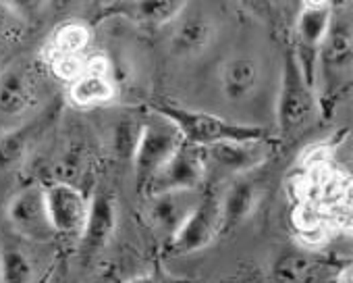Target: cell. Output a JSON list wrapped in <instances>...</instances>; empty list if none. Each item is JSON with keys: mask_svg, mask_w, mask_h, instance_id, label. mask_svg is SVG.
<instances>
[{"mask_svg": "<svg viewBox=\"0 0 353 283\" xmlns=\"http://www.w3.org/2000/svg\"><path fill=\"white\" fill-rule=\"evenodd\" d=\"M150 108L166 117L179 129L183 142L198 148H208L212 144H221V142H264L268 135L264 127L235 123L206 110H194L181 104H172L168 100L152 102Z\"/></svg>", "mask_w": 353, "mask_h": 283, "instance_id": "obj_1", "label": "cell"}, {"mask_svg": "<svg viewBox=\"0 0 353 283\" xmlns=\"http://www.w3.org/2000/svg\"><path fill=\"white\" fill-rule=\"evenodd\" d=\"M183 144V137L166 117L152 110V115L139 125V133L131 153L135 186L139 192L145 190L156 171Z\"/></svg>", "mask_w": 353, "mask_h": 283, "instance_id": "obj_2", "label": "cell"}, {"mask_svg": "<svg viewBox=\"0 0 353 283\" xmlns=\"http://www.w3.org/2000/svg\"><path fill=\"white\" fill-rule=\"evenodd\" d=\"M314 88L305 81L291 50L285 52L281 88L276 98V123L283 135L297 131L307 123L314 110Z\"/></svg>", "mask_w": 353, "mask_h": 283, "instance_id": "obj_3", "label": "cell"}, {"mask_svg": "<svg viewBox=\"0 0 353 283\" xmlns=\"http://www.w3.org/2000/svg\"><path fill=\"white\" fill-rule=\"evenodd\" d=\"M206 177V157L204 148L192 146L188 142L174 150V155L156 171V175L145 186V194L162 192H196Z\"/></svg>", "mask_w": 353, "mask_h": 283, "instance_id": "obj_4", "label": "cell"}, {"mask_svg": "<svg viewBox=\"0 0 353 283\" xmlns=\"http://www.w3.org/2000/svg\"><path fill=\"white\" fill-rule=\"evenodd\" d=\"M221 235L219 198H204L196 204L190 217L168 240L166 252L170 256H188L208 248Z\"/></svg>", "mask_w": 353, "mask_h": 283, "instance_id": "obj_5", "label": "cell"}, {"mask_svg": "<svg viewBox=\"0 0 353 283\" xmlns=\"http://www.w3.org/2000/svg\"><path fill=\"white\" fill-rule=\"evenodd\" d=\"M7 219L13 231L32 242H46L54 235L48 221L44 186L32 184L21 188L7 204Z\"/></svg>", "mask_w": 353, "mask_h": 283, "instance_id": "obj_6", "label": "cell"}, {"mask_svg": "<svg viewBox=\"0 0 353 283\" xmlns=\"http://www.w3.org/2000/svg\"><path fill=\"white\" fill-rule=\"evenodd\" d=\"M44 202L54 233L79 235L90 208V198L79 188L65 182L48 184L44 186Z\"/></svg>", "mask_w": 353, "mask_h": 283, "instance_id": "obj_7", "label": "cell"}, {"mask_svg": "<svg viewBox=\"0 0 353 283\" xmlns=\"http://www.w3.org/2000/svg\"><path fill=\"white\" fill-rule=\"evenodd\" d=\"M117 202L110 192H96L90 198L85 223L79 231V252L85 260L102 254L117 231Z\"/></svg>", "mask_w": 353, "mask_h": 283, "instance_id": "obj_8", "label": "cell"}, {"mask_svg": "<svg viewBox=\"0 0 353 283\" xmlns=\"http://www.w3.org/2000/svg\"><path fill=\"white\" fill-rule=\"evenodd\" d=\"M117 96L110 61L104 55L85 59L83 73L69 84V100L79 108L102 106Z\"/></svg>", "mask_w": 353, "mask_h": 283, "instance_id": "obj_9", "label": "cell"}, {"mask_svg": "<svg viewBox=\"0 0 353 283\" xmlns=\"http://www.w3.org/2000/svg\"><path fill=\"white\" fill-rule=\"evenodd\" d=\"M262 198V186L260 182L250 173L239 175L225 192V196L219 200L221 208V235L227 231H233L241 223H245L254 211L258 208Z\"/></svg>", "mask_w": 353, "mask_h": 283, "instance_id": "obj_10", "label": "cell"}, {"mask_svg": "<svg viewBox=\"0 0 353 283\" xmlns=\"http://www.w3.org/2000/svg\"><path fill=\"white\" fill-rule=\"evenodd\" d=\"M52 119V113H42L30 123H23L0 135V173H11L23 165L36 139L46 131Z\"/></svg>", "mask_w": 353, "mask_h": 283, "instance_id": "obj_11", "label": "cell"}, {"mask_svg": "<svg viewBox=\"0 0 353 283\" xmlns=\"http://www.w3.org/2000/svg\"><path fill=\"white\" fill-rule=\"evenodd\" d=\"M148 219L152 227L168 240L179 225L190 217L200 200H196L194 192H162L148 196Z\"/></svg>", "mask_w": 353, "mask_h": 283, "instance_id": "obj_12", "label": "cell"}, {"mask_svg": "<svg viewBox=\"0 0 353 283\" xmlns=\"http://www.w3.org/2000/svg\"><path fill=\"white\" fill-rule=\"evenodd\" d=\"M264 142H221L204 148V157L225 171L243 175L256 171L268 159V146Z\"/></svg>", "mask_w": 353, "mask_h": 283, "instance_id": "obj_13", "label": "cell"}, {"mask_svg": "<svg viewBox=\"0 0 353 283\" xmlns=\"http://www.w3.org/2000/svg\"><path fill=\"white\" fill-rule=\"evenodd\" d=\"M36 100V84L26 67L13 65L0 73V115L19 117Z\"/></svg>", "mask_w": 353, "mask_h": 283, "instance_id": "obj_14", "label": "cell"}, {"mask_svg": "<svg viewBox=\"0 0 353 283\" xmlns=\"http://www.w3.org/2000/svg\"><path fill=\"white\" fill-rule=\"evenodd\" d=\"M216 38V26L206 15L188 17L181 23H176L170 36V52L179 59H194L200 57L210 48Z\"/></svg>", "mask_w": 353, "mask_h": 283, "instance_id": "obj_15", "label": "cell"}, {"mask_svg": "<svg viewBox=\"0 0 353 283\" xmlns=\"http://www.w3.org/2000/svg\"><path fill=\"white\" fill-rule=\"evenodd\" d=\"M260 81V67L250 57H233L221 67V90L227 100L243 102L256 90Z\"/></svg>", "mask_w": 353, "mask_h": 283, "instance_id": "obj_16", "label": "cell"}, {"mask_svg": "<svg viewBox=\"0 0 353 283\" xmlns=\"http://www.w3.org/2000/svg\"><path fill=\"white\" fill-rule=\"evenodd\" d=\"M326 65L343 69L351 59V23L345 19H330L328 32L320 46V55Z\"/></svg>", "mask_w": 353, "mask_h": 283, "instance_id": "obj_17", "label": "cell"}, {"mask_svg": "<svg viewBox=\"0 0 353 283\" xmlns=\"http://www.w3.org/2000/svg\"><path fill=\"white\" fill-rule=\"evenodd\" d=\"M34 262L15 242L0 244V283H32Z\"/></svg>", "mask_w": 353, "mask_h": 283, "instance_id": "obj_18", "label": "cell"}, {"mask_svg": "<svg viewBox=\"0 0 353 283\" xmlns=\"http://www.w3.org/2000/svg\"><path fill=\"white\" fill-rule=\"evenodd\" d=\"M183 5L185 0H133L121 13L145 26H162L174 19V15L183 9Z\"/></svg>", "mask_w": 353, "mask_h": 283, "instance_id": "obj_19", "label": "cell"}, {"mask_svg": "<svg viewBox=\"0 0 353 283\" xmlns=\"http://www.w3.org/2000/svg\"><path fill=\"white\" fill-rule=\"evenodd\" d=\"M88 44H90V30L79 21H69V23H63L52 34L48 57H54V55L83 57Z\"/></svg>", "mask_w": 353, "mask_h": 283, "instance_id": "obj_20", "label": "cell"}, {"mask_svg": "<svg viewBox=\"0 0 353 283\" xmlns=\"http://www.w3.org/2000/svg\"><path fill=\"white\" fill-rule=\"evenodd\" d=\"M48 65H50V71L54 73L57 79L73 84L83 73L85 59L83 57H71V55H54V57H48Z\"/></svg>", "mask_w": 353, "mask_h": 283, "instance_id": "obj_21", "label": "cell"}, {"mask_svg": "<svg viewBox=\"0 0 353 283\" xmlns=\"http://www.w3.org/2000/svg\"><path fill=\"white\" fill-rule=\"evenodd\" d=\"M310 269H312V264H310L307 256H303V254H287L276 262L274 273L283 281H299L310 273Z\"/></svg>", "mask_w": 353, "mask_h": 283, "instance_id": "obj_22", "label": "cell"}, {"mask_svg": "<svg viewBox=\"0 0 353 283\" xmlns=\"http://www.w3.org/2000/svg\"><path fill=\"white\" fill-rule=\"evenodd\" d=\"M19 21H36L48 7V0H3Z\"/></svg>", "mask_w": 353, "mask_h": 283, "instance_id": "obj_23", "label": "cell"}, {"mask_svg": "<svg viewBox=\"0 0 353 283\" xmlns=\"http://www.w3.org/2000/svg\"><path fill=\"white\" fill-rule=\"evenodd\" d=\"M21 21L9 11V7L0 0V36H9L11 32H15V28L19 26Z\"/></svg>", "mask_w": 353, "mask_h": 283, "instance_id": "obj_24", "label": "cell"}, {"mask_svg": "<svg viewBox=\"0 0 353 283\" xmlns=\"http://www.w3.org/2000/svg\"><path fill=\"white\" fill-rule=\"evenodd\" d=\"M239 5L258 17H268L270 13V0H239Z\"/></svg>", "mask_w": 353, "mask_h": 283, "instance_id": "obj_25", "label": "cell"}, {"mask_svg": "<svg viewBox=\"0 0 353 283\" xmlns=\"http://www.w3.org/2000/svg\"><path fill=\"white\" fill-rule=\"evenodd\" d=\"M303 9H332V0H301Z\"/></svg>", "mask_w": 353, "mask_h": 283, "instance_id": "obj_26", "label": "cell"}, {"mask_svg": "<svg viewBox=\"0 0 353 283\" xmlns=\"http://www.w3.org/2000/svg\"><path fill=\"white\" fill-rule=\"evenodd\" d=\"M125 283H160V281H158L156 275H152V273H137V275L129 277Z\"/></svg>", "mask_w": 353, "mask_h": 283, "instance_id": "obj_27", "label": "cell"}]
</instances>
